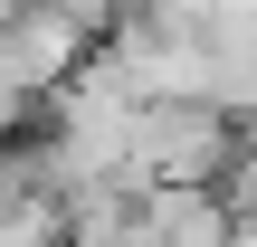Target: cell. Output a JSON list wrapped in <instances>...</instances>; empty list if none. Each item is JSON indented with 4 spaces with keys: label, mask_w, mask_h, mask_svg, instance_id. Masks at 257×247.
<instances>
[{
    "label": "cell",
    "mask_w": 257,
    "mask_h": 247,
    "mask_svg": "<svg viewBox=\"0 0 257 247\" xmlns=\"http://www.w3.org/2000/svg\"><path fill=\"white\" fill-rule=\"evenodd\" d=\"M229 162H238L229 114H219V105H200V95H181V105H143L124 181H134V190H210Z\"/></svg>",
    "instance_id": "obj_1"
},
{
    "label": "cell",
    "mask_w": 257,
    "mask_h": 247,
    "mask_svg": "<svg viewBox=\"0 0 257 247\" xmlns=\"http://www.w3.org/2000/svg\"><path fill=\"white\" fill-rule=\"evenodd\" d=\"M238 200H257V133L238 143Z\"/></svg>",
    "instance_id": "obj_2"
}]
</instances>
